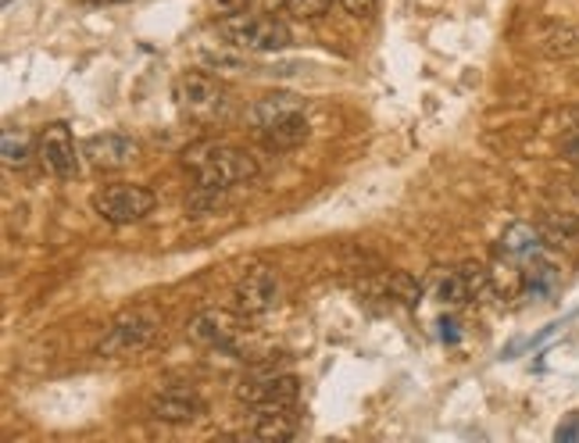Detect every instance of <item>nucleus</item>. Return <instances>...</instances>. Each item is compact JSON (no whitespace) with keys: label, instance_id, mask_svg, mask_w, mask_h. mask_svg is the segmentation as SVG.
<instances>
[{"label":"nucleus","instance_id":"obj_1","mask_svg":"<svg viewBox=\"0 0 579 443\" xmlns=\"http://www.w3.org/2000/svg\"><path fill=\"white\" fill-rule=\"evenodd\" d=\"M182 168L190 172L197 182V193H222L243 182L257 179V162L243 147L218 143V140H201L190 143L182 151Z\"/></svg>","mask_w":579,"mask_h":443},{"label":"nucleus","instance_id":"obj_2","mask_svg":"<svg viewBox=\"0 0 579 443\" xmlns=\"http://www.w3.org/2000/svg\"><path fill=\"white\" fill-rule=\"evenodd\" d=\"M158 332H162V315L151 312V307H133L104 329L97 354L101 358H137V354L154 347Z\"/></svg>","mask_w":579,"mask_h":443},{"label":"nucleus","instance_id":"obj_3","mask_svg":"<svg viewBox=\"0 0 579 443\" xmlns=\"http://www.w3.org/2000/svg\"><path fill=\"white\" fill-rule=\"evenodd\" d=\"M218 29L232 47H243V51L276 54V51H287L290 47L287 22L268 18V15H229V18H222Z\"/></svg>","mask_w":579,"mask_h":443},{"label":"nucleus","instance_id":"obj_4","mask_svg":"<svg viewBox=\"0 0 579 443\" xmlns=\"http://www.w3.org/2000/svg\"><path fill=\"white\" fill-rule=\"evenodd\" d=\"M154 193L137 182H111V187L97 190L90 197L93 215H101L108 226H133L154 212Z\"/></svg>","mask_w":579,"mask_h":443},{"label":"nucleus","instance_id":"obj_5","mask_svg":"<svg viewBox=\"0 0 579 443\" xmlns=\"http://www.w3.org/2000/svg\"><path fill=\"white\" fill-rule=\"evenodd\" d=\"M36 157H40L47 176L72 179L79 172L83 151H76V137H72V129L65 126V122H51V126L36 137Z\"/></svg>","mask_w":579,"mask_h":443},{"label":"nucleus","instance_id":"obj_6","mask_svg":"<svg viewBox=\"0 0 579 443\" xmlns=\"http://www.w3.org/2000/svg\"><path fill=\"white\" fill-rule=\"evenodd\" d=\"M240 404L254 412H273V408H298L301 383L298 376H262V379H243L237 387Z\"/></svg>","mask_w":579,"mask_h":443},{"label":"nucleus","instance_id":"obj_7","mask_svg":"<svg viewBox=\"0 0 579 443\" xmlns=\"http://www.w3.org/2000/svg\"><path fill=\"white\" fill-rule=\"evenodd\" d=\"M276 301H279L276 268L257 265V268H251V273H243V279L232 287V307H237V315L257 318V315L273 312Z\"/></svg>","mask_w":579,"mask_h":443},{"label":"nucleus","instance_id":"obj_8","mask_svg":"<svg viewBox=\"0 0 579 443\" xmlns=\"http://www.w3.org/2000/svg\"><path fill=\"white\" fill-rule=\"evenodd\" d=\"M83 157H86V165L97 172H118L137 162L140 143L126 137V132H97V137L83 143Z\"/></svg>","mask_w":579,"mask_h":443},{"label":"nucleus","instance_id":"obj_9","mask_svg":"<svg viewBox=\"0 0 579 443\" xmlns=\"http://www.w3.org/2000/svg\"><path fill=\"white\" fill-rule=\"evenodd\" d=\"M176 104L190 115H218L226 107V90L215 76L207 72H187V76L176 79Z\"/></svg>","mask_w":579,"mask_h":443},{"label":"nucleus","instance_id":"obj_10","mask_svg":"<svg viewBox=\"0 0 579 443\" xmlns=\"http://www.w3.org/2000/svg\"><path fill=\"white\" fill-rule=\"evenodd\" d=\"M147 415L165 426H187L204 415V401H201V393H193L187 387H172V390L154 393L151 404H147Z\"/></svg>","mask_w":579,"mask_h":443},{"label":"nucleus","instance_id":"obj_11","mask_svg":"<svg viewBox=\"0 0 579 443\" xmlns=\"http://www.w3.org/2000/svg\"><path fill=\"white\" fill-rule=\"evenodd\" d=\"M187 337L201 347H215V351H229L232 340H237V318L229 312H218V307H207V312L193 315L187 322Z\"/></svg>","mask_w":579,"mask_h":443},{"label":"nucleus","instance_id":"obj_12","mask_svg":"<svg viewBox=\"0 0 579 443\" xmlns=\"http://www.w3.org/2000/svg\"><path fill=\"white\" fill-rule=\"evenodd\" d=\"M304 111V101L298 93H287V90H273V93H262L257 101L251 104L248 118L254 129H268L273 122H282L290 115H301Z\"/></svg>","mask_w":579,"mask_h":443},{"label":"nucleus","instance_id":"obj_13","mask_svg":"<svg viewBox=\"0 0 579 443\" xmlns=\"http://www.w3.org/2000/svg\"><path fill=\"white\" fill-rule=\"evenodd\" d=\"M307 137H312V126H307L304 111L301 115H290L282 122H273L268 129H262V140L268 151H298L301 143H307Z\"/></svg>","mask_w":579,"mask_h":443},{"label":"nucleus","instance_id":"obj_14","mask_svg":"<svg viewBox=\"0 0 579 443\" xmlns=\"http://www.w3.org/2000/svg\"><path fill=\"white\" fill-rule=\"evenodd\" d=\"M251 436L268 440V443L293 440V436H298V415H293V408L257 412V415H254V426H251Z\"/></svg>","mask_w":579,"mask_h":443},{"label":"nucleus","instance_id":"obj_15","mask_svg":"<svg viewBox=\"0 0 579 443\" xmlns=\"http://www.w3.org/2000/svg\"><path fill=\"white\" fill-rule=\"evenodd\" d=\"M540 240H544V229H533L526 221H515V226L504 232L501 240V254L512 257V262H533L540 254Z\"/></svg>","mask_w":579,"mask_h":443},{"label":"nucleus","instance_id":"obj_16","mask_svg":"<svg viewBox=\"0 0 579 443\" xmlns=\"http://www.w3.org/2000/svg\"><path fill=\"white\" fill-rule=\"evenodd\" d=\"M0 154H4L8 168H26L29 157H36V137L22 126H8L0 137Z\"/></svg>","mask_w":579,"mask_h":443},{"label":"nucleus","instance_id":"obj_17","mask_svg":"<svg viewBox=\"0 0 579 443\" xmlns=\"http://www.w3.org/2000/svg\"><path fill=\"white\" fill-rule=\"evenodd\" d=\"M433 287H437V301L448 304V307H462V304L473 301L469 298V287H465L462 268H437Z\"/></svg>","mask_w":579,"mask_h":443},{"label":"nucleus","instance_id":"obj_18","mask_svg":"<svg viewBox=\"0 0 579 443\" xmlns=\"http://www.w3.org/2000/svg\"><path fill=\"white\" fill-rule=\"evenodd\" d=\"M540 51L547 58H572L579 54V26H554L540 40Z\"/></svg>","mask_w":579,"mask_h":443},{"label":"nucleus","instance_id":"obj_19","mask_svg":"<svg viewBox=\"0 0 579 443\" xmlns=\"http://www.w3.org/2000/svg\"><path fill=\"white\" fill-rule=\"evenodd\" d=\"M387 298L412 307V304H418V298H423V287H418V279H412L408 273H393L387 279Z\"/></svg>","mask_w":579,"mask_h":443},{"label":"nucleus","instance_id":"obj_20","mask_svg":"<svg viewBox=\"0 0 579 443\" xmlns=\"http://www.w3.org/2000/svg\"><path fill=\"white\" fill-rule=\"evenodd\" d=\"M544 237L554 243H579V215H554L544 221Z\"/></svg>","mask_w":579,"mask_h":443},{"label":"nucleus","instance_id":"obj_21","mask_svg":"<svg viewBox=\"0 0 579 443\" xmlns=\"http://www.w3.org/2000/svg\"><path fill=\"white\" fill-rule=\"evenodd\" d=\"M332 0H287V15L293 18H318V15H326Z\"/></svg>","mask_w":579,"mask_h":443},{"label":"nucleus","instance_id":"obj_22","mask_svg":"<svg viewBox=\"0 0 579 443\" xmlns=\"http://www.w3.org/2000/svg\"><path fill=\"white\" fill-rule=\"evenodd\" d=\"M340 4H343V11H348L351 18H373L379 0H340Z\"/></svg>","mask_w":579,"mask_h":443},{"label":"nucleus","instance_id":"obj_23","mask_svg":"<svg viewBox=\"0 0 579 443\" xmlns=\"http://www.w3.org/2000/svg\"><path fill=\"white\" fill-rule=\"evenodd\" d=\"M565 157H569V162H572V165L579 168V137H576V140H572L569 147H565Z\"/></svg>","mask_w":579,"mask_h":443},{"label":"nucleus","instance_id":"obj_24","mask_svg":"<svg viewBox=\"0 0 579 443\" xmlns=\"http://www.w3.org/2000/svg\"><path fill=\"white\" fill-rule=\"evenodd\" d=\"M90 4H129V0H90Z\"/></svg>","mask_w":579,"mask_h":443},{"label":"nucleus","instance_id":"obj_25","mask_svg":"<svg viewBox=\"0 0 579 443\" xmlns=\"http://www.w3.org/2000/svg\"><path fill=\"white\" fill-rule=\"evenodd\" d=\"M572 193H576V197H579V179H576V182H572Z\"/></svg>","mask_w":579,"mask_h":443}]
</instances>
